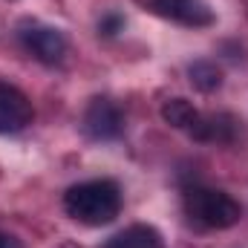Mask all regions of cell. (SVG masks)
Wrapping results in <instances>:
<instances>
[{
    "label": "cell",
    "instance_id": "cell-2",
    "mask_svg": "<svg viewBox=\"0 0 248 248\" xmlns=\"http://www.w3.org/2000/svg\"><path fill=\"white\" fill-rule=\"evenodd\" d=\"M185 214L205 225V228H231L240 222L243 208L234 196H228L225 190H214V187H187L185 190Z\"/></svg>",
    "mask_w": 248,
    "mask_h": 248
},
{
    "label": "cell",
    "instance_id": "cell-1",
    "mask_svg": "<svg viewBox=\"0 0 248 248\" xmlns=\"http://www.w3.org/2000/svg\"><path fill=\"white\" fill-rule=\"evenodd\" d=\"M63 211L81 225H107L122 211V187L113 179H90L63 193Z\"/></svg>",
    "mask_w": 248,
    "mask_h": 248
},
{
    "label": "cell",
    "instance_id": "cell-7",
    "mask_svg": "<svg viewBox=\"0 0 248 248\" xmlns=\"http://www.w3.org/2000/svg\"><path fill=\"white\" fill-rule=\"evenodd\" d=\"M240 130V122L231 116V113H217V116H199L196 122L190 124V139L196 141H219V144H228L234 141Z\"/></svg>",
    "mask_w": 248,
    "mask_h": 248
},
{
    "label": "cell",
    "instance_id": "cell-10",
    "mask_svg": "<svg viewBox=\"0 0 248 248\" xmlns=\"http://www.w3.org/2000/svg\"><path fill=\"white\" fill-rule=\"evenodd\" d=\"M162 119H165V124H170L176 130H190V124L199 119V113L187 98H170L162 104Z\"/></svg>",
    "mask_w": 248,
    "mask_h": 248
},
{
    "label": "cell",
    "instance_id": "cell-6",
    "mask_svg": "<svg viewBox=\"0 0 248 248\" xmlns=\"http://www.w3.org/2000/svg\"><path fill=\"white\" fill-rule=\"evenodd\" d=\"M20 41L44 63H58L66 55V38H63V32L52 29V26H32V29L20 32Z\"/></svg>",
    "mask_w": 248,
    "mask_h": 248
},
{
    "label": "cell",
    "instance_id": "cell-3",
    "mask_svg": "<svg viewBox=\"0 0 248 248\" xmlns=\"http://www.w3.org/2000/svg\"><path fill=\"white\" fill-rule=\"evenodd\" d=\"M84 133L95 141H110L124 133V113L110 98H93L84 110Z\"/></svg>",
    "mask_w": 248,
    "mask_h": 248
},
{
    "label": "cell",
    "instance_id": "cell-9",
    "mask_svg": "<svg viewBox=\"0 0 248 248\" xmlns=\"http://www.w3.org/2000/svg\"><path fill=\"white\" fill-rule=\"evenodd\" d=\"M187 78L199 93H214L222 87V69L214 61H193L187 66Z\"/></svg>",
    "mask_w": 248,
    "mask_h": 248
},
{
    "label": "cell",
    "instance_id": "cell-5",
    "mask_svg": "<svg viewBox=\"0 0 248 248\" xmlns=\"http://www.w3.org/2000/svg\"><path fill=\"white\" fill-rule=\"evenodd\" d=\"M32 101L12 84L0 81V133H20L26 124H32Z\"/></svg>",
    "mask_w": 248,
    "mask_h": 248
},
{
    "label": "cell",
    "instance_id": "cell-11",
    "mask_svg": "<svg viewBox=\"0 0 248 248\" xmlns=\"http://www.w3.org/2000/svg\"><path fill=\"white\" fill-rule=\"evenodd\" d=\"M124 29V17L119 12H107L101 20H98V35H104V38H113V35H119Z\"/></svg>",
    "mask_w": 248,
    "mask_h": 248
},
{
    "label": "cell",
    "instance_id": "cell-4",
    "mask_svg": "<svg viewBox=\"0 0 248 248\" xmlns=\"http://www.w3.org/2000/svg\"><path fill=\"white\" fill-rule=\"evenodd\" d=\"M150 9L190 29H202L214 23V12L205 0H150Z\"/></svg>",
    "mask_w": 248,
    "mask_h": 248
},
{
    "label": "cell",
    "instance_id": "cell-12",
    "mask_svg": "<svg viewBox=\"0 0 248 248\" xmlns=\"http://www.w3.org/2000/svg\"><path fill=\"white\" fill-rule=\"evenodd\" d=\"M0 248H23V246H20V240H17V237H12V234H3V231H0Z\"/></svg>",
    "mask_w": 248,
    "mask_h": 248
},
{
    "label": "cell",
    "instance_id": "cell-8",
    "mask_svg": "<svg viewBox=\"0 0 248 248\" xmlns=\"http://www.w3.org/2000/svg\"><path fill=\"white\" fill-rule=\"evenodd\" d=\"M104 248H165V243L153 225H130L116 237H110Z\"/></svg>",
    "mask_w": 248,
    "mask_h": 248
}]
</instances>
